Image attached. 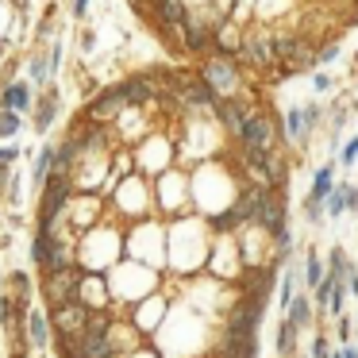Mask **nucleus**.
I'll list each match as a JSON object with an SVG mask.
<instances>
[{"instance_id": "obj_1", "label": "nucleus", "mask_w": 358, "mask_h": 358, "mask_svg": "<svg viewBox=\"0 0 358 358\" xmlns=\"http://www.w3.org/2000/svg\"><path fill=\"white\" fill-rule=\"evenodd\" d=\"M43 296H47L50 312L66 308V304L81 301V273L73 270H58V273H43Z\"/></svg>"}, {"instance_id": "obj_2", "label": "nucleus", "mask_w": 358, "mask_h": 358, "mask_svg": "<svg viewBox=\"0 0 358 358\" xmlns=\"http://www.w3.org/2000/svg\"><path fill=\"white\" fill-rule=\"evenodd\" d=\"M201 81H204V85H208L216 96H235V93H239V70H235V58H224V55L204 58Z\"/></svg>"}, {"instance_id": "obj_3", "label": "nucleus", "mask_w": 358, "mask_h": 358, "mask_svg": "<svg viewBox=\"0 0 358 358\" xmlns=\"http://www.w3.org/2000/svg\"><path fill=\"white\" fill-rule=\"evenodd\" d=\"M66 201H70V178H66V173H50V181L43 185V201H39V227L55 231Z\"/></svg>"}, {"instance_id": "obj_4", "label": "nucleus", "mask_w": 358, "mask_h": 358, "mask_svg": "<svg viewBox=\"0 0 358 358\" xmlns=\"http://www.w3.org/2000/svg\"><path fill=\"white\" fill-rule=\"evenodd\" d=\"M255 227L262 235H278L285 231V196L278 189H258V208H255Z\"/></svg>"}, {"instance_id": "obj_5", "label": "nucleus", "mask_w": 358, "mask_h": 358, "mask_svg": "<svg viewBox=\"0 0 358 358\" xmlns=\"http://www.w3.org/2000/svg\"><path fill=\"white\" fill-rule=\"evenodd\" d=\"M239 143H243V150H250V155H270L273 143H278V124H273L270 112H255V116L247 120V127H243Z\"/></svg>"}, {"instance_id": "obj_6", "label": "nucleus", "mask_w": 358, "mask_h": 358, "mask_svg": "<svg viewBox=\"0 0 358 358\" xmlns=\"http://www.w3.org/2000/svg\"><path fill=\"white\" fill-rule=\"evenodd\" d=\"M243 58H247L255 70H262V73L273 70V66H281L270 31H247V35H243Z\"/></svg>"}, {"instance_id": "obj_7", "label": "nucleus", "mask_w": 358, "mask_h": 358, "mask_svg": "<svg viewBox=\"0 0 358 358\" xmlns=\"http://www.w3.org/2000/svg\"><path fill=\"white\" fill-rule=\"evenodd\" d=\"M212 112H216V116H220V124H224L227 131H231L235 139H239V135H243V127H247V120L255 116L258 108H255L250 101H243V96H220V101H216V108H212Z\"/></svg>"}, {"instance_id": "obj_8", "label": "nucleus", "mask_w": 358, "mask_h": 358, "mask_svg": "<svg viewBox=\"0 0 358 358\" xmlns=\"http://www.w3.org/2000/svg\"><path fill=\"white\" fill-rule=\"evenodd\" d=\"M255 208H258V189L250 185V189H243L239 201H235L224 216H216V227L220 231H235V227H243V224H255Z\"/></svg>"}, {"instance_id": "obj_9", "label": "nucleus", "mask_w": 358, "mask_h": 358, "mask_svg": "<svg viewBox=\"0 0 358 358\" xmlns=\"http://www.w3.org/2000/svg\"><path fill=\"white\" fill-rule=\"evenodd\" d=\"M50 320H55V331H58V339H62V343H78V339H81V331H85L89 308L78 301V304H66V308H58Z\"/></svg>"}, {"instance_id": "obj_10", "label": "nucleus", "mask_w": 358, "mask_h": 358, "mask_svg": "<svg viewBox=\"0 0 358 358\" xmlns=\"http://www.w3.org/2000/svg\"><path fill=\"white\" fill-rule=\"evenodd\" d=\"M124 108H127L124 85H112V89H104V93L85 108V120H93V124H108V120H116Z\"/></svg>"}, {"instance_id": "obj_11", "label": "nucleus", "mask_w": 358, "mask_h": 358, "mask_svg": "<svg viewBox=\"0 0 358 358\" xmlns=\"http://www.w3.org/2000/svg\"><path fill=\"white\" fill-rule=\"evenodd\" d=\"M120 85H124L127 104H150V101H158V93H162L158 78H150V73H135V78L120 81Z\"/></svg>"}, {"instance_id": "obj_12", "label": "nucleus", "mask_w": 358, "mask_h": 358, "mask_svg": "<svg viewBox=\"0 0 358 358\" xmlns=\"http://www.w3.org/2000/svg\"><path fill=\"white\" fill-rule=\"evenodd\" d=\"M316 62H320V47H312V43L301 35V43H296V50L285 58V62H281V73H285V78H296V73H308Z\"/></svg>"}, {"instance_id": "obj_13", "label": "nucleus", "mask_w": 358, "mask_h": 358, "mask_svg": "<svg viewBox=\"0 0 358 358\" xmlns=\"http://www.w3.org/2000/svg\"><path fill=\"white\" fill-rule=\"evenodd\" d=\"M285 320L296 327V331H308V327H316V304H312L304 293H296L293 304L285 308Z\"/></svg>"}, {"instance_id": "obj_14", "label": "nucleus", "mask_w": 358, "mask_h": 358, "mask_svg": "<svg viewBox=\"0 0 358 358\" xmlns=\"http://www.w3.org/2000/svg\"><path fill=\"white\" fill-rule=\"evenodd\" d=\"M0 108L4 112H27L31 108V85H27V81H12V85L0 93Z\"/></svg>"}, {"instance_id": "obj_15", "label": "nucleus", "mask_w": 358, "mask_h": 358, "mask_svg": "<svg viewBox=\"0 0 358 358\" xmlns=\"http://www.w3.org/2000/svg\"><path fill=\"white\" fill-rule=\"evenodd\" d=\"M24 335H27V347H35V350H43L47 347V339H50V327H47V316L43 312H27L24 316Z\"/></svg>"}, {"instance_id": "obj_16", "label": "nucleus", "mask_w": 358, "mask_h": 358, "mask_svg": "<svg viewBox=\"0 0 358 358\" xmlns=\"http://www.w3.org/2000/svg\"><path fill=\"white\" fill-rule=\"evenodd\" d=\"M58 108H62V101H58L55 93H43L39 101H35V131H50V124L58 120Z\"/></svg>"}, {"instance_id": "obj_17", "label": "nucleus", "mask_w": 358, "mask_h": 358, "mask_svg": "<svg viewBox=\"0 0 358 358\" xmlns=\"http://www.w3.org/2000/svg\"><path fill=\"white\" fill-rule=\"evenodd\" d=\"M308 120H304V108H289L285 116V139L293 143V147H308Z\"/></svg>"}, {"instance_id": "obj_18", "label": "nucleus", "mask_w": 358, "mask_h": 358, "mask_svg": "<svg viewBox=\"0 0 358 358\" xmlns=\"http://www.w3.org/2000/svg\"><path fill=\"white\" fill-rule=\"evenodd\" d=\"M55 158H58V147L47 143V147L39 150V158H35V166H31V185H39V189L47 185L50 173H55Z\"/></svg>"}, {"instance_id": "obj_19", "label": "nucleus", "mask_w": 358, "mask_h": 358, "mask_svg": "<svg viewBox=\"0 0 358 358\" xmlns=\"http://www.w3.org/2000/svg\"><path fill=\"white\" fill-rule=\"evenodd\" d=\"M335 193V166H324V170H316V178H312V193L308 201L316 204H327V196Z\"/></svg>"}, {"instance_id": "obj_20", "label": "nucleus", "mask_w": 358, "mask_h": 358, "mask_svg": "<svg viewBox=\"0 0 358 358\" xmlns=\"http://www.w3.org/2000/svg\"><path fill=\"white\" fill-rule=\"evenodd\" d=\"M8 281H12V293L8 296L20 304V312H31V278H27L24 270H16Z\"/></svg>"}, {"instance_id": "obj_21", "label": "nucleus", "mask_w": 358, "mask_h": 358, "mask_svg": "<svg viewBox=\"0 0 358 358\" xmlns=\"http://www.w3.org/2000/svg\"><path fill=\"white\" fill-rule=\"evenodd\" d=\"M296 339H301V331H296L289 320H281V324H278V355H281V358H293L296 347H301Z\"/></svg>"}, {"instance_id": "obj_22", "label": "nucleus", "mask_w": 358, "mask_h": 358, "mask_svg": "<svg viewBox=\"0 0 358 358\" xmlns=\"http://www.w3.org/2000/svg\"><path fill=\"white\" fill-rule=\"evenodd\" d=\"M320 281H324V266H320L316 250H308V255H304V289H312V293H316Z\"/></svg>"}, {"instance_id": "obj_23", "label": "nucleus", "mask_w": 358, "mask_h": 358, "mask_svg": "<svg viewBox=\"0 0 358 358\" xmlns=\"http://www.w3.org/2000/svg\"><path fill=\"white\" fill-rule=\"evenodd\" d=\"M324 208H327V216H343V212H347V185H335V193L331 196H327V204H324Z\"/></svg>"}, {"instance_id": "obj_24", "label": "nucleus", "mask_w": 358, "mask_h": 358, "mask_svg": "<svg viewBox=\"0 0 358 358\" xmlns=\"http://www.w3.org/2000/svg\"><path fill=\"white\" fill-rule=\"evenodd\" d=\"M20 131V112H4L0 108V139H12Z\"/></svg>"}, {"instance_id": "obj_25", "label": "nucleus", "mask_w": 358, "mask_h": 358, "mask_svg": "<svg viewBox=\"0 0 358 358\" xmlns=\"http://www.w3.org/2000/svg\"><path fill=\"white\" fill-rule=\"evenodd\" d=\"M331 355H335V350H331V339L320 331L316 339H312V358H331Z\"/></svg>"}, {"instance_id": "obj_26", "label": "nucleus", "mask_w": 358, "mask_h": 358, "mask_svg": "<svg viewBox=\"0 0 358 358\" xmlns=\"http://www.w3.org/2000/svg\"><path fill=\"white\" fill-rule=\"evenodd\" d=\"M343 289H347V296H358V266L350 262L347 273H343Z\"/></svg>"}, {"instance_id": "obj_27", "label": "nucleus", "mask_w": 358, "mask_h": 358, "mask_svg": "<svg viewBox=\"0 0 358 358\" xmlns=\"http://www.w3.org/2000/svg\"><path fill=\"white\" fill-rule=\"evenodd\" d=\"M355 158H358V135H355V139H350V143H347V147H343V155H339V162H343V166H355Z\"/></svg>"}, {"instance_id": "obj_28", "label": "nucleus", "mask_w": 358, "mask_h": 358, "mask_svg": "<svg viewBox=\"0 0 358 358\" xmlns=\"http://www.w3.org/2000/svg\"><path fill=\"white\" fill-rule=\"evenodd\" d=\"M304 216H308L312 224H320V220H324V204H316V201H304Z\"/></svg>"}, {"instance_id": "obj_29", "label": "nucleus", "mask_w": 358, "mask_h": 358, "mask_svg": "<svg viewBox=\"0 0 358 358\" xmlns=\"http://www.w3.org/2000/svg\"><path fill=\"white\" fill-rule=\"evenodd\" d=\"M335 320H339V343L347 347V343H350V335H355V331H350V316H335Z\"/></svg>"}, {"instance_id": "obj_30", "label": "nucleus", "mask_w": 358, "mask_h": 358, "mask_svg": "<svg viewBox=\"0 0 358 358\" xmlns=\"http://www.w3.org/2000/svg\"><path fill=\"white\" fill-rule=\"evenodd\" d=\"M331 58H339V43H327V47H320V62H331Z\"/></svg>"}, {"instance_id": "obj_31", "label": "nucleus", "mask_w": 358, "mask_h": 358, "mask_svg": "<svg viewBox=\"0 0 358 358\" xmlns=\"http://www.w3.org/2000/svg\"><path fill=\"white\" fill-rule=\"evenodd\" d=\"M20 158V150L16 147H0V166H12Z\"/></svg>"}, {"instance_id": "obj_32", "label": "nucleus", "mask_w": 358, "mask_h": 358, "mask_svg": "<svg viewBox=\"0 0 358 358\" xmlns=\"http://www.w3.org/2000/svg\"><path fill=\"white\" fill-rule=\"evenodd\" d=\"M320 116H324V112H320V104H308V108H304V120H308V127H316Z\"/></svg>"}, {"instance_id": "obj_33", "label": "nucleus", "mask_w": 358, "mask_h": 358, "mask_svg": "<svg viewBox=\"0 0 358 358\" xmlns=\"http://www.w3.org/2000/svg\"><path fill=\"white\" fill-rule=\"evenodd\" d=\"M312 85H316L320 93H327V89H331V78H327V73H316V78H312Z\"/></svg>"}, {"instance_id": "obj_34", "label": "nucleus", "mask_w": 358, "mask_h": 358, "mask_svg": "<svg viewBox=\"0 0 358 358\" xmlns=\"http://www.w3.org/2000/svg\"><path fill=\"white\" fill-rule=\"evenodd\" d=\"M355 208H358V189L347 185V212H355Z\"/></svg>"}, {"instance_id": "obj_35", "label": "nucleus", "mask_w": 358, "mask_h": 358, "mask_svg": "<svg viewBox=\"0 0 358 358\" xmlns=\"http://www.w3.org/2000/svg\"><path fill=\"white\" fill-rule=\"evenodd\" d=\"M85 12H89V0H73V16H85Z\"/></svg>"}, {"instance_id": "obj_36", "label": "nucleus", "mask_w": 358, "mask_h": 358, "mask_svg": "<svg viewBox=\"0 0 358 358\" xmlns=\"http://www.w3.org/2000/svg\"><path fill=\"white\" fill-rule=\"evenodd\" d=\"M339 358H358V347H355V343H347V347H339Z\"/></svg>"}, {"instance_id": "obj_37", "label": "nucleus", "mask_w": 358, "mask_h": 358, "mask_svg": "<svg viewBox=\"0 0 358 358\" xmlns=\"http://www.w3.org/2000/svg\"><path fill=\"white\" fill-rule=\"evenodd\" d=\"M0 58H4V43H0Z\"/></svg>"}, {"instance_id": "obj_38", "label": "nucleus", "mask_w": 358, "mask_h": 358, "mask_svg": "<svg viewBox=\"0 0 358 358\" xmlns=\"http://www.w3.org/2000/svg\"><path fill=\"white\" fill-rule=\"evenodd\" d=\"M293 358H301V355H293Z\"/></svg>"}]
</instances>
